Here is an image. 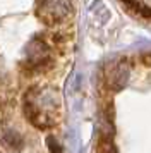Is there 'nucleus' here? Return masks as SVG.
Returning a JSON list of instances; mask_svg holds the SVG:
<instances>
[{"label":"nucleus","mask_w":151,"mask_h":153,"mask_svg":"<svg viewBox=\"0 0 151 153\" xmlns=\"http://www.w3.org/2000/svg\"><path fill=\"white\" fill-rule=\"evenodd\" d=\"M70 12L69 0H41L36 9V14L47 26H57L58 22L67 19Z\"/></svg>","instance_id":"1"},{"label":"nucleus","mask_w":151,"mask_h":153,"mask_svg":"<svg viewBox=\"0 0 151 153\" xmlns=\"http://www.w3.org/2000/svg\"><path fill=\"white\" fill-rule=\"evenodd\" d=\"M129 74H130L129 64L125 60H120V62L113 64L112 69L107 71V84L113 91H120L129 81Z\"/></svg>","instance_id":"2"},{"label":"nucleus","mask_w":151,"mask_h":153,"mask_svg":"<svg viewBox=\"0 0 151 153\" xmlns=\"http://www.w3.org/2000/svg\"><path fill=\"white\" fill-rule=\"evenodd\" d=\"M2 141L12 150H19L21 145H22V139H21V136L16 131H5L4 136H2Z\"/></svg>","instance_id":"3"},{"label":"nucleus","mask_w":151,"mask_h":153,"mask_svg":"<svg viewBox=\"0 0 151 153\" xmlns=\"http://www.w3.org/2000/svg\"><path fill=\"white\" fill-rule=\"evenodd\" d=\"M93 153H117V150H115V145L112 143L110 138H101V136H100Z\"/></svg>","instance_id":"4"},{"label":"nucleus","mask_w":151,"mask_h":153,"mask_svg":"<svg viewBox=\"0 0 151 153\" xmlns=\"http://www.w3.org/2000/svg\"><path fill=\"white\" fill-rule=\"evenodd\" d=\"M47 143H48V150H50V153H62V146L58 145V141H57L53 136H48Z\"/></svg>","instance_id":"5"},{"label":"nucleus","mask_w":151,"mask_h":153,"mask_svg":"<svg viewBox=\"0 0 151 153\" xmlns=\"http://www.w3.org/2000/svg\"><path fill=\"white\" fill-rule=\"evenodd\" d=\"M122 2H124V4H129V5H130V4H136V0H122Z\"/></svg>","instance_id":"6"}]
</instances>
